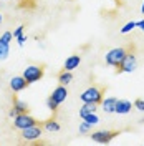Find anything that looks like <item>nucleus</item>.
Here are the masks:
<instances>
[{"mask_svg":"<svg viewBox=\"0 0 144 146\" xmlns=\"http://www.w3.org/2000/svg\"><path fill=\"white\" fill-rule=\"evenodd\" d=\"M104 91L106 88L104 86H98V85H93L90 88H86V90L81 93V101L83 103H96L99 105L101 100H103V95H104Z\"/></svg>","mask_w":144,"mask_h":146,"instance_id":"nucleus-1","label":"nucleus"},{"mask_svg":"<svg viewBox=\"0 0 144 146\" xmlns=\"http://www.w3.org/2000/svg\"><path fill=\"white\" fill-rule=\"evenodd\" d=\"M43 75H45V66L43 65H28L27 68L23 70L22 76L27 80L28 85H32V83L40 82L43 78Z\"/></svg>","mask_w":144,"mask_h":146,"instance_id":"nucleus-2","label":"nucleus"},{"mask_svg":"<svg viewBox=\"0 0 144 146\" xmlns=\"http://www.w3.org/2000/svg\"><path fill=\"white\" fill-rule=\"evenodd\" d=\"M133 48V46H131ZM131 48H126V46H116V48H113V50H109L108 53L104 55V60H106V65L109 66H118V65L123 62V58H124V55L131 50Z\"/></svg>","mask_w":144,"mask_h":146,"instance_id":"nucleus-3","label":"nucleus"},{"mask_svg":"<svg viewBox=\"0 0 144 146\" xmlns=\"http://www.w3.org/2000/svg\"><path fill=\"white\" fill-rule=\"evenodd\" d=\"M136 66H137V58H136V53L134 50L131 48L126 55H124V58H123V62L118 65V73H133L136 70Z\"/></svg>","mask_w":144,"mask_h":146,"instance_id":"nucleus-4","label":"nucleus"},{"mask_svg":"<svg viewBox=\"0 0 144 146\" xmlns=\"http://www.w3.org/2000/svg\"><path fill=\"white\" fill-rule=\"evenodd\" d=\"M118 135H119V131H111V129H99V131L91 133L90 136H91V139H93L94 143L106 145V143H109L111 139H114Z\"/></svg>","mask_w":144,"mask_h":146,"instance_id":"nucleus-5","label":"nucleus"},{"mask_svg":"<svg viewBox=\"0 0 144 146\" xmlns=\"http://www.w3.org/2000/svg\"><path fill=\"white\" fill-rule=\"evenodd\" d=\"M33 125H38V121H36L32 115H28V113H18L17 116L13 118V128H17V129H23V128H28V126H33Z\"/></svg>","mask_w":144,"mask_h":146,"instance_id":"nucleus-6","label":"nucleus"},{"mask_svg":"<svg viewBox=\"0 0 144 146\" xmlns=\"http://www.w3.org/2000/svg\"><path fill=\"white\" fill-rule=\"evenodd\" d=\"M42 135H43V126H42L40 123L22 129V139H23V141H36Z\"/></svg>","mask_w":144,"mask_h":146,"instance_id":"nucleus-7","label":"nucleus"},{"mask_svg":"<svg viewBox=\"0 0 144 146\" xmlns=\"http://www.w3.org/2000/svg\"><path fill=\"white\" fill-rule=\"evenodd\" d=\"M13 40V36H12V32H5V33H2L0 36V62H3V60H7L10 55V42Z\"/></svg>","mask_w":144,"mask_h":146,"instance_id":"nucleus-8","label":"nucleus"},{"mask_svg":"<svg viewBox=\"0 0 144 146\" xmlns=\"http://www.w3.org/2000/svg\"><path fill=\"white\" fill-rule=\"evenodd\" d=\"M50 96H52L58 105H61V103L66 100V96H68V90H66V86H65V85H58Z\"/></svg>","mask_w":144,"mask_h":146,"instance_id":"nucleus-9","label":"nucleus"},{"mask_svg":"<svg viewBox=\"0 0 144 146\" xmlns=\"http://www.w3.org/2000/svg\"><path fill=\"white\" fill-rule=\"evenodd\" d=\"M27 86H28V83L23 76H13V78L10 80V88H12V91H15V93L23 91Z\"/></svg>","mask_w":144,"mask_h":146,"instance_id":"nucleus-10","label":"nucleus"},{"mask_svg":"<svg viewBox=\"0 0 144 146\" xmlns=\"http://www.w3.org/2000/svg\"><path fill=\"white\" fill-rule=\"evenodd\" d=\"M81 63V56L80 55H70L63 63V70H68V72H73L75 68H78Z\"/></svg>","mask_w":144,"mask_h":146,"instance_id":"nucleus-11","label":"nucleus"},{"mask_svg":"<svg viewBox=\"0 0 144 146\" xmlns=\"http://www.w3.org/2000/svg\"><path fill=\"white\" fill-rule=\"evenodd\" d=\"M131 108H133V103L129 100H118L114 113H118V115H127L131 111Z\"/></svg>","mask_w":144,"mask_h":146,"instance_id":"nucleus-12","label":"nucleus"},{"mask_svg":"<svg viewBox=\"0 0 144 146\" xmlns=\"http://www.w3.org/2000/svg\"><path fill=\"white\" fill-rule=\"evenodd\" d=\"M116 101H118V98H114V96H108L106 100L103 98V100H101V106H103V110H104V113H108V115L114 113Z\"/></svg>","mask_w":144,"mask_h":146,"instance_id":"nucleus-13","label":"nucleus"},{"mask_svg":"<svg viewBox=\"0 0 144 146\" xmlns=\"http://www.w3.org/2000/svg\"><path fill=\"white\" fill-rule=\"evenodd\" d=\"M42 126H43V129H46V131H50V133H56V131H60V123L56 121V119H46V121H43V123H40Z\"/></svg>","mask_w":144,"mask_h":146,"instance_id":"nucleus-14","label":"nucleus"},{"mask_svg":"<svg viewBox=\"0 0 144 146\" xmlns=\"http://www.w3.org/2000/svg\"><path fill=\"white\" fill-rule=\"evenodd\" d=\"M73 82V73L68 72V70H63V72L58 75V83L60 85H65V86H68L70 83Z\"/></svg>","mask_w":144,"mask_h":146,"instance_id":"nucleus-15","label":"nucleus"},{"mask_svg":"<svg viewBox=\"0 0 144 146\" xmlns=\"http://www.w3.org/2000/svg\"><path fill=\"white\" fill-rule=\"evenodd\" d=\"M96 110H98V105L96 103H83V106L80 108V118H83L88 113H94Z\"/></svg>","mask_w":144,"mask_h":146,"instance_id":"nucleus-16","label":"nucleus"},{"mask_svg":"<svg viewBox=\"0 0 144 146\" xmlns=\"http://www.w3.org/2000/svg\"><path fill=\"white\" fill-rule=\"evenodd\" d=\"M13 108L17 110L18 113H28V110H30L25 101L18 100V98H13Z\"/></svg>","mask_w":144,"mask_h":146,"instance_id":"nucleus-17","label":"nucleus"},{"mask_svg":"<svg viewBox=\"0 0 144 146\" xmlns=\"http://www.w3.org/2000/svg\"><path fill=\"white\" fill-rule=\"evenodd\" d=\"M81 119H83V121H86V123H88V125H91V126H93V125H98V123H99V116L96 115V111H94V113H88V115H85Z\"/></svg>","mask_w":144,"mask_h":146,"instance_id":"nucleus-18","label":"nucleus"},{"mask_svg":"<svg viewBox=\"0 0 144 146\" xmlns=\"http://www.w3.org/2000/svg\"><path fill=\"white\" fill-rule=\"evenodd\" d=\"M46 106H48V110H50V111H53V113H55V111L58 110V106H60V105H58V103L52 98V96H48V100H46Z\"/></svg>","mask_w":144,"mask_h":146,"instance_id":"nucleus-19","label":"nucleus"},{"mask_svg":"<svg viewBox=\"0 0 144 146\" xmlns=\"http://www.w3.org/2000/svg\"><path fill=\"white\" fill-rule=\"evenodd\" d=\"M91 131V125H88L86 121H81L80 123V135H88Z\"/></svg>","mask_w":144,"mask_h":146,"instance_id":"nucleus-20","label":"nucleus"},{"mask_svg":"<svg viewBox=\"0 0 144 146\" xmlns=\"http://www.w3.org/2000/svg\"><path fill=\"white\" fill-rule=\"evenodd\" d=\"M133 28H136V22H127L126 25L121 28V33H129Z\"/></svg>","mask_w":144,"mask_h":146,"instance_id":"nucleus-21","label":"nucleus"},{"mask_svg":"<svg viewBox=\"0 0 144 146\" xmlns=\"http://www.w3.org/2000/svg\"><path fill=\"white\" fill-rule=\"evenodd\" d=\"M23 25H18L17 28H15V30H13V32H12V36H13V38H17V36H20L22 35V33H23Z\"/></svg>","mask_w":144,"mask_h":146,"instance_id":"nucleus-22","label":"nucleus"},{"mask_svg":"<svg viewBox=\"0 0 144 146\" xmlns=\"http://www.w3.org/2000/svg\"><path fill=\"white\" fill-rule=\"evenodd\" d=\"M134 108H137L139 111H144V100L143 98H137L134 101Z\"/></svg>","mask_w":144,"mask_h":146,"instance_id":"nucleus-23","label":"nucleus"},{"mask_svg":"<svg viewBox=\"0 0 144 146\" xmlns=\"http://www.w3.org/2000/svg\"><path fill=\"white\" fill-rule=\"evenodd\" d=\"M15 40H17V43H18L20 46H23V45H25V42H27V35H23V33H22V35L17 36Z\"/></svg>","mask_w":144,"mask_h":146,"instance_id":"nucleus-24","label":"nucleus"},{"mask_svg":"<svg viewBox=\"0 0 144 146\" xmlns=\"http://www.w3.org/2000/svg\"><path fill=\"white\" fill-rule=\"evenodd\" d=\"M17 115H18V111H17V110H15V108H12V110H10V111H9V116H10V118H15Z\"/></svg>","mask_w":144,"mask_h":146,"instance_id":"nucleus-25","label":"nucleus"},{"mask_svg":"<svg viewBox=\"0 0 144 146\" xmlns=\"http://www.w3.org/2000/svg\"><path fill=\"white\" fill-rule=\"evenodd\" d=\"M136 27H139L141 30L144 32V20H139V22H136Z\"/></svg>","mask_w":144,"mask_h":146,"instance_id":"nucleus-26","label":"nucleus"},{"mask_svg":"<svg viewBox=\"0 0 144 146\" xmlns=\"http://www.w3.org/2000/svg\"><path fill=\"white\" fill-rule=\"evenodd\" d=\"M141 13H144V2H143V7H141Z\"/></svg>","mask_w":144,"mask_h":146,"instance_id":"nucleus-27","label":"nucleus"},{"mask_svg":"<svg viewBox=\"0 0 144 146\" xmlns=\"http://www.w3.org/2000/svg\"><path fill=\"white\" fill-rule=\"evenodd\" d=\"M2 20H3V18H2V13H0V23H2Z\"/></svg>","mask_w":144,"mask_h":146,"instance_id":"nucleus-28","label":"nucleus"},{"mask_svg":"<svg viewBox=\"0 0 144 146\" xmlns=\"http://www.w3.org/2000/svg\"><path fill=\"white\" fill-rule=\"evenodd\" d=\"M114 2H118V3H119V2H121V0H114Z\"/></svg>","mask_w":144,"mask_h":146,"instance_id":"nucleus-29","label":"nucleus"}]
</instances>
